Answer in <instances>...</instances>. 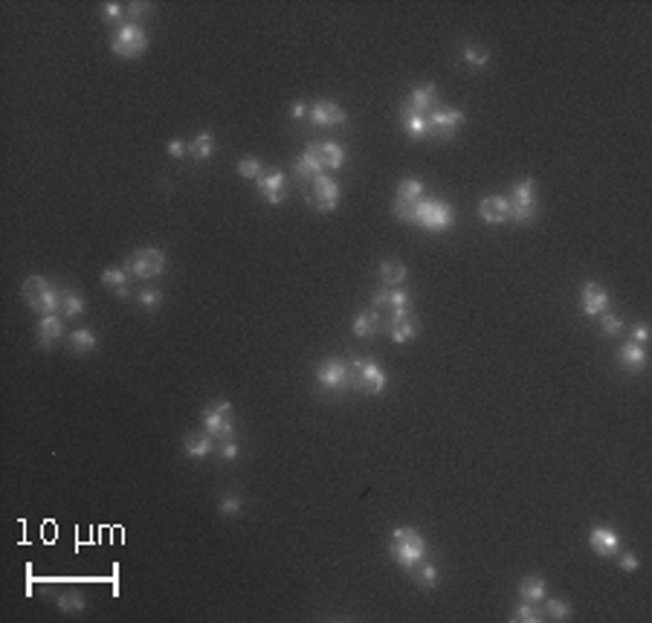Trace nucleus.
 <instances>
[{
	"label": "nucleus",
	"instance_id": "1",
	"mask_svg": "<svg viewBox=\"0 0 652 623\" xmlns=\"http://www.w3.org/2000/svg\"><path fill=\"white\" fill-rule=\"evenodd\" d=\"M389 554L395 563H400L409 571L415 563H421L426 557V539L415 528H397L389 539Z\"/></svg>",
	"mask_w": 652,
	"mask_h": 623
},
{
	"label": "nucleus",
	"instance_id": "2",
	"mask_svg": "<svg viewBox=\"0 0 652 623\" xmlns=\"http://www.w3.org/2000/svg\"><path fill=\"white\" fill-rule=\"evenodd\" d=\"M415 224L429 229V232H447L455 224V212L447 200H435V198H421L415 209Z\"/></svg>",
	"mask_w": 652,
	"mask_h": 623
},
{
	"label": "nucleus",
	"instance_id": "3",
	"mask_svg": "<svg viewBox=\"0 0 652 623\" xmlns=\"http://www.w3.org/2000/svg\"><path fill=\"white\" fill-rule=\"evenodd\" d=\"M351 386L359 394H380L385 389V371L369 357H351Z\"/></svg>",
	"mask_w": 652,
	"mask_h": 623
},
{
	"label": "nucleus",
	"instance_id": "4",
	"mask_svg": "<svg viewBox=\"0 0 652 623\" xmlns=\"http://www.w3.org/2000/svg\"><path fill=\"white\" fill-rule=\"evenodd\" d=\"M110 50L113 56L119 58H139L145 50H148V35L142 32V27H136V23H122V27H116L113 35H110Z\"/></svg>",
	"mask_w": 652,
	"mask_h": 623
},
{
	"label": "nucleus",
	"instance_id": "5",
	"mask_svg": "<svg viewBox=\"0 0 652 623\" xmlns=\"http://www.w3.org/2000/svg\"><path fill=\"white\" fill-rule=\"evenodd\" d=\"M507 203H511V218L516 224H530L537 218V186L534 180H519L513 188H511V198H507Z\"/></svg>",
	"mask_w": 652,
	"mask_h": 623
},
{
	"label": "nucleus",
	"instance_id": "6",
	"mask_svg": "<svg viewBox=\"0 0 652 623\" xmlns=\"http://www.w3.org/2000/svg\"><path fill=\"white\" fill-rule=\"evenodd\" d=\"M203 426L206 432L217 441H235V423H232V403L217 400L203 412Z\"/></svg>",
	"mask_w": 652,
	"mask_h": 623
},
{
	"label": "nucleus",
	"instance_id": "7",
	"mask_svg": "<svg viewBox=\"0 0 652 623\" xmlns=\"http://www.w3.org/2000/svg\"><path fill=\"white\" fill-rule=\"evenodd\" d=\"M317 383L331 394H343L351 386V363L348 359H336V357L325 359L317 368Z\"/></svg>",
	"mask_w": 652,
	"mask_h": 623
},
{
	"label": "nucleus",
	"instance_id": "8",
	"mask_svg": "<svg viewBox=\"0 0 652 623\" xmlns=\"http://www.w3.org/2000/svg\"><path fill=\"white\" fill-rule=\"evenodd\" d=\"M125 270H128V276H134V278H157V276L165 270V252H160V250H154V247L136 250V252L128 255Z\"/></svg>",
	"mask_w": 652,
	"mask_h": 623
},
{
	"label": "nucleus",
	"instance_id": "9",
	"mask_svg": "<svg viewBox=\"0 0 652 623\" xmlns=\"http://www.w3.org/2000/svg\"><path fill=\"white\" fill-rule=\"evenodd\" d=\"M307 203L317 212H333L340 206V186H336V180L322 174L313 183H307Z\"/></svg>",
	"mask_w": 652,
	"mask_h": 623
},
{
	"label": "nucleus",
	"instance_id": "10",
	"mask_svg": "<svg viewBox=\"0 0 652 623\" xmlns=\"http://www.w3.org/2000/svg\"><path fill=\"white\" fill-rule=\"evenodd\" d=\"M426 122H429V134H426L429 139H449L464 125V113L458 108H435L426 116Z\"/></svg>",
	"mask_w": 652,
	"mask_h": 623
},
{
	"label": "nucleus",
	"instance_id": "11",
	"mask_svg": "<svg viewBox=\"0 0 652 623\" xmlns=\"http://www.w3.org/2000/svg\"><path fill=\"white\" fill-rule=\"evenodd\" d=\"M385 333H389V340L397 342V345H406V342L415 340L418 322L412 319V314H409V307L389 314V322H385Z\"/></svg>",
	"mask_w": 652,
	"mask_h": 623
},
{
	"label": "nucleus",
	"instance_id": "12",
	"mask_svg": "<svg viewBox=\"0 0 652 623\" xmlns=\"http://www.w3.org/2000/svg\"><path fill=\"white\" fill-rule=\"evenodd\" d=\"M307 119L313 125H319V128H331V125H345V110L336 105V102H328V99H319V102H313L307 108Z\"/></svg>",
	"mask_w": 652,
	"mask_h": 623
},
{
	"label": "nucleus",
	"instance_id": "13",
	"mask_svg": "<svg viewBox=\"0 0 652 623\" xmlns=\"http://www.w3.org/2000/svg\"><path fill=\"white\" fill-rule=\"evenodd\" d=\"M374 310L377 314H395V310H403L409 307V296L406 290H400V287H380V290H374V299H371Z\"/></svg>",
	"mask_w": 652,
	"mask_h": 623
},
{
	"label": "nucleus",
	"instance_id": "14",
	"mask_svg": "<svg viewBox=\"0 0 652 623\" xmlns=\"http://www.w3.org/2000/svg\"><path fill=\"white\" fill-rule=\"evenodd\" d=\"M478 214H481V221H487L493 226L499 224H507L511 221V203H507L504 195H490L478 203Z\"/></svg>",
	"mask_w": 652,
	"mask_h": 623
},
{
	"label": "nucleus",
	"instance_id": "15",
	"mask_svg": "<svg viewBox=\"0 0 652 623\" xmlns=\"http://www.w3.org/2000/svg\"><path fill=\"white\" fill-rule=\"evenodd\" d=\"M589 545L597 557H615L618 551H620V539L615 531L609 528H603V525H594L592 534H589Z\"/></svg>",
	"mask_w": 652,
	"mask_h": 623
},
{
	"label": "nucleus",
	"instance_id": "16",
	"mask_svg": "<svg viewBox=\"0 0 652 623\" xmlns=\"http://www.w3.org/2000/svg\"><path fill=\"white\" fill-rule=\"evenodd\" d=\"M438 105L441 102H438V87H435V84L415 87L412 93H409V99H406V108H412L415 113H423V116H429Z\"/></svg>",
	"mask_w": 652,
	"mask_h": 623
},
{
	"label": "nucleus",
	"instance_id": "17",
	"mask_svg": "<svg viewBox=\"0 0 652 623\" xmlns=\"http://www.w3.org/2000/svg\"><path fill=\"white\" fill-rule=\"evenodd\" d=\"M606 307H609V293H606V287L597 284V281L583 284V314H586V316H600Z\"/></svg>",
	"mask_w": 652,
	"mask_h": 623
},
{
	"label": "nucleus",
	"instance_id": "18",
	"mask_svg": "<svg viewBox=\"0 0 652 623\" xmlns=\"http://www.w3.org/2000/svg\"><path fill=\"white\" fill-rule=\"evenodd\" d=\"M255 183H258V191H261L264 198H267L270 206H279V203L284 200V174H281L279 169L264 172Z\"/></svg>",
	"mask_w": 652,
	"mask_h": 623
},
{
	"label": "nucleus",
	"instance_id": "19",
	"mask_svg": "<svg viewBox=\"0 0 652 623\" xmlns=\"http://www.w3.org/2000/svg\"><path fill=\"white\" fill-rule=\"evenodd\" d=\"M293 172H296V174H299V180L307 186V183H313L317 177H322V174H325V165H322V160H319L317 154H313V148L307 146V148H305V154L293 162Z\"/></svg>",
	"mask_w": 652,
	"mask_h": 623
},
{
	"label": "nucleus",
	"instance_id": "20",
	"mask_svg": "<svg viewBox=\"0 0 652 623\" xmlns=\"http://www.w3.org/2000/svg\"><path fill=\"white\" fill-rule=\"evenodd\" d=\"M310 148H313V154L322 160L325 169H331V172L343 169V162H345L343 146H336V142H310Z\"/></svg>",
	"mask_w": 652,
	"mask_h": 623
},
{
	"label": "nucleus",
	"instance_id": "21",
	"mask_svg": "<svg viewBox=\"0 0 652 623\" xmlns=\"http://www.w3.org/2000/svg\"><path fill=\"white\" fill-rule=\"evenodd\" d=\"M61 333H64L61 316H56V314L41 316V322H38V345L41 348H53L61 340Z\"/></svg>",
	"mask_w": 652,
	"mask_h": 623
},
{
	"label": "nucleus",
	"instance_id": "22",
	"mask_svg": "<svg viewBox=\"0 0 652 623\" xmlns=\"http://www.w3.org/2000/svg\"><path fill=\"white\" fill-rule=\"evenodd\" d=\"M400 125L403 131L409 134V139H426L429 134V122H426V116L423 113H415L412 108H400Z\"/></svg>",
	"mask_w": 652,
	"mask_h": 623
},
{
	"label": "nucleus",
	"instance_id": "23",
	"mask_svg": "<svg viewBox=\"0 0 652 623\" xmlns=\"http://www.w3.org/2000/svg\"><path fill=\"white\" fill-rule=\"evenodd\" d=\"M618 363H620V368L623 371H641L644 366H646V351H644V345H638V342H626L620 351H618Z\"/></svg>",
	"mask_w": 652,
	"mask_h": 623
},
{
	"label": "nucleus",
	"instance_id": "24",
	"mask_svg": "<svg viewBox=\"0 0 652 623\" xmlns=\"http://www.w3.org/2000/svg\"><path fill=\"white\" fill-rule=\"evenodd\" d=\"M406 276H409V270H406L403 261L385 258L383 264H380V278H383V284H385V287H400V284L406 281Z\"/></svg>",
	"mask_w": 652,
	"mask_h": 623
},
{
	"label": "nucleus",
	"instance_id": "25",
	"mask_svg": "<svg viewBox=\"0 0 652 623\" xmlns=\"http://www.w3.org/2000/svg\"><path fill=\"white\" fill-rule=\"evenodd\" d=\"M96 345H99V340H96V333L90 328H79V330H72L70 333V351L72 354H90L96 351Z\"/></svg>",
	"mask_w": 652,
	"mask_h": 623
},
{
	"label": "nucleus",
	"instance_id": "26",
	"mask_svg": "<svg viewBox=\"0 0 652 623\" xmlns=\"http://www.w3.org/2000/svg\"><path fill=\"white\" fill-rule=\"evenodd\" d=\"M380 325H383V322H380V314H377L374 307L359 310L357 319H354V333H357V337H371V333H374Z\"/></svg>",
	"mask_w": 652,
	"mask_h": 623
},
{
	"label": "nucleus",
	"instance_id": "27",
	"mask_svg": "<svg viewBox=\"0 0 652 623\" xmlns=\"http://www.w3.org/2000/svg\"><path fill=\"white\" fill-rule=\"evenodd\" d=\"M409 574H412V580L418 586H423V589H435V583H438V568H435L432 563H426V560L415 563L412 568H409Z\"/></svg>",
	"mask_w": 652,
	"mask_h": 623
},
{
	"label": "nucleus",
	"instance_id": "28",
	"mask_svg": "<svg viewBox=\"0 0 652 623\" xmlns=\"http://www.w3.org/2000/svg\"><path fill=\"white\" fill-rule=\"evenodd\" d=\"M519 597L528 603H539L545 600V580L542 577H525L519 583Z\"/></svg>",
	"mask_w": 652,
	"mask_h": 623
},
{
	"label": "nucleus",
	"instance_id": "29",
	"mask_svg": "<svg viewBox=\"0 0 652 623\" xmlns=\"http://www.w3.org/2000/svg\"><path fill=\"white\" fill-rule=\"evenodd\" d=\"M215 154V136L209 131L198 134L195 139L188 142V157H195V160H209Z\"/></svg>",
	"mask_w": 652,
	"mask_h": 623
},
{
	"label": "nucleus",
	"instance_id": "30",
	"mask_svg": "<svg viewBox=\"0 0 652 623\" xmlns=\"http://www.w3.org/2000/svg\"><path fill=\"white\" fill-rule=\"evenodd\" d=\"M183 449H186L188 458H206V455L212 452V435L209 432L206 435H188L183 441Z\"/></svg>",
	"mask_w": 652,
	"mask_h": 623
},
{
	"label": "nucleus",
	"instance_id": "31",
	"mask_svg": "<svg viewBox=\"0 0 652 623\" xmlns=\"http://www.w3.org/2000/svg\"><path fill=\"white\" fill-rule=\"evenodd\" d=\"M50 287V281H46L44 276H30L27 281H23V302H27L30 307L44 296V290Z\"/></svg>",
	"mask_w": 652,
	"mask_h": 623
},
{
	"label": "nucleus",
	"instance_id": "32",
	"mask_svg": "<svg viewBox=\"0 0 652 623\" xmlns=\"http://www.w3.org/2000/svg\"><path fill=\"white\" fill-rule=\"evenodd\" d=\"M423 198V183L421 180H403L400 186H397V195H395V200H403V203H418Z\"/></svg>",
	"mask_w": 652,
	"mask_h": 623
},
{
	"label": "nucleus",
	"instance_id": "33",
	"mask_svg": "<svg viewBox=\"0 0 652 623\" xmlns=\"http://www.w3.org/2000/svg\"><path fill=\"white\" fill-rule=\"evenodd\" d=\"M61 314L70 319H82L84 316V299L79 293H64L61 299Z\"/></svg>",
	"mask_w": 652,
	"mask_h": 623
},
{
	"label": "nucleus",
	"instance_id": "34",
	"mask_svg": "<svg viewBox=\"0 0 652 623\" xmlns=\"http://www.w3.org/2000/svg\"><path fill=\"white\" fill-rule=\"evenodd\" d=\"M58 609L64 612V615H79V612H84V597H82V591H64V594H58Z\"/></svg>",
	"mask_w": 652,
	"mask_h": 623
},
{
	"label": "nucleus",
	"instance_id": "35",
	"mask_svg": "<svg viewBox=\"0 0 652 623\" xmlns=\"http://www.w3.org/2000/svg\"><path fill=\"white\" fill-rule=\"evenodd\" d=\"M511 620H513V623H537V620H542V612L537 609V603H528V600H522V603L513 609Z\"/></svg>",
	"mask_w": 652,
	"mask_h": 623
},
{
	"label": "nucleus",
	"instance_id": "36",
	"mask_svg": "<svg viewBox=\"0 0 652 623\" xmlns=\"http://www.w3.org/2000/svg\"><path fill=\"white\" fill-rule=\"evenodd\" d=\"M102 284H105V287H113V293L122 290V287H128V270H122V267H108V270L102 273Z\"/></svg>",
	"mask_w": 652,
	"mask_h": 623
},
{
	"label": "nucleus",
	"instance_id": "37",
	"mask_svg": "<svg viewBox=\"0 0 652 623\" xmlns=\"http://www.w3.org/2000/svg\"><path fill=\"white\" fill-rule=\"evenodd\" d=\"M461 58H464V64H470V67H487V64H490V53H487V50H478V46H464V50H461Z\"/></svg>",
	"mask_w": 652,
	"mask_h": 623
},
{
	"label": "nucleus",
	"instance_id": "38",
	"mask_svg": "<svg viewBox=\"0 0 652 623\" xmlns=\"http://www.w3.org/2000/svg\"><path fill=\"white\" fill-rule=\"evenodd\" d=\"M542 617H548V620H568V617H571V609H568L565 600H545Z\"/></svg>",
	"mask_w": 652,
	"mask_h": 623
},
{
	"label": "nucleus",
	"instance_id": "39",
	"mask_svg": "<svg viewBox=\"0 0 652 623\" xmlns=\"http://www.w3.org/2000/svg\"><path fill=\"white\" fill-rule=\"evenodd\" d=\"M238 174L241 177H247V180H258L264 174V165L255 160V157H244L238 162Z\"/></svg>",
	"mask_w": 652,
	"mask_h": 623
},
{
	"label": "nucleus",
	"instance_id": "40",
	"mask_svg": "<svg viewBox=\"0 0 652 623\" xmlns=\"http://www.w3.org/2000/svg\"><path fill=\"white\" fill-rule=\"evenodd\" d=\"M102 18H105L108 23H119V27H122V20L128 18V9H125L122 4H105V6H102Z\"/></svg>",
	"mask_w": 652,
	"mask_h": 623
},
{
	"label": "nucleus",
	"instance_id": "41",
	"mask_svg": "<svg viewBox=\"0 0 652 623\" xmlns=\"http://www.w3.org/2000/svg\"><path fill=\"white\" fill-rule=\"evenodd\" d=\"M241 510V499L235 496V493H226L224 499H221V513L224 516H235Z\"/></svg>",
	"mask_w": 652,
	"mask_h": 623
},
{
	"label": "nucleus",
	"instance_id": "42",
	"mask_svg": "<svg viewBox=\"0 0 652 623\" xmlns=\"http://www.w3.org/2000/svg\"><path fill=\"white\" fill-rule=\"evenodd\" d=\"M620 330H623V322H620L615 314H606V316H603V333H606V337H618Z\"/></svg>",
	"mask_w": 652,
	"mask_h": 623
},
{
	"label": "nucleus",
	"instance_id": "43",
	"mask_svg": "<svg viewBox=\"0 0 652 623\" xmlns=\"http://www.w3.org/2000/svg\"><path fill=\"white\" fill-rule=\"evenodd\" d=\"M160 302H162V293H160V290H139V304H142V307L154 310Z\"/></svg>",
	"mask_w": 652,
	"mask_h": 623
},
{
	"label": "nucleus",
	"instance_id": "44",
	"mask_svg": "<svg viewBox=\"0 0 652 623\" xmlns=\"http://www.w3.org/2000/svg\"><path fill=\"white\" fill-rule=\"evenodd\" d=\"M168 157H174V160H180V157H186L188 154V142H183V139H172L168 142Z\"/></svg>",
	"mask_w": 652,
	"mask_h": 623
},
{
	"label": "nucleus",
	"instance_id": "45",
	"mask_svg": "<svg viewBox=\"0 0 652 623\" xmlns=\"http://www.w3.org/2000/svg\"><path fill=\"white\" fill-rule=\"evenodd\" d=\"M217 455H221L224 461H235L238 455H241V449H238V444H235V441H224V447H221V452H217Z\"/></svg>",
	"mask_w": 652,
	"mask_h": 623
},
{
	"label": "nucleus",
	"instance_id": "46",
	"mask_svg": "<svg viewBox=\"0 0 652 623\" xmlns=\"http://www.w3.org/2000/svg\"><path fill=\"white\" fill-rule=\"evenodd\" d=\"M128 9V18H131V23H136L139 18H145V15H148V4H131V6H125Z\"/></svg>",
	"mask_w": 652,
	"mask_h": 623
},
{
	"label": "nucleus",
	"instance_id": "47",
	"mask_svg": "<svg viewBox=\"0 0 652 623\" xmlns=\"http://www.w3.org/2000/svg\"><path fill=\"white\" fill-rule=\"evenodd\" d=\"M649 340V330H646V325L641 322V325H635V330H632V342H638V345H644Z\"/></svg>",
	"mask_w": 652,
	"mask_h": 623
},
{
	"label": "nucleus",
	"instance_id": "48",
	"mask_svg": "<svg viewBox=\"0 0 652 623\" xmlns=\"http://www.w3.org/2000/svg\"><path fill=\"white\" fill-rule=\"evenodd\" d=\"M620 568L629 571V574L638 571V557H635V554H623V557H620Z\"/></svg>",
	"mask_w": 652,
	"mask_h": 623
},
{
	"label": "nucleus",
	"instance_id": "49",
	"mask_svg": "<svg viewBox=\"0 0 652 623\" xmlns=\"http://www.w3.org/2000/svg\"><path fill=\"white\" fill-rule=\"evenodd\" d=\"M307 108H310V105H305V102H293V105H290V116H293V119H305V116H307Z\"/></svg>",
	"mask_w": 652,
	"mask_h": 623
}]
</instances>
